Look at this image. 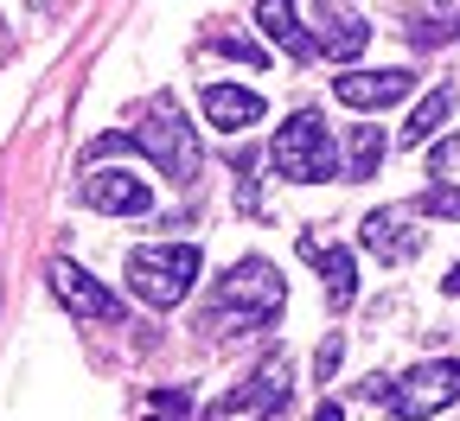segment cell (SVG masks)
<instances>
[{
    "label": "cell",
    "mask_w": 460,
    "mask_h": 421,
    "mask_svg": "<svg viewBox=\"0 0 460 421\" xmlns=\"http://www.w3.org/2000/svg\"><path fill=\"white\" fill-rule=\"evenodd\" d=\"M288 307V281L275 262L262 256H243L237 268H230L217 287H211V307H205V326L211 332H262L275 326Z\"/></svg>",
    "instance_id": "cell-1"
},
{
    "label": "cell",
    "mask_w": 460,
    "mask_h": 421,
    "mask_svg": "<svg viewBox=\"0 0 460 421\" xmlns=\"http://www.w3.org/2000/svg\"><path fill=\"white\" fill-rule=\"evenodd\" d=\"M365 396L384 402L390 421H429L447 402H460V357H429V364H410L402 377H371Z\"/></svg>",
    "instance_id": "cell-2"
},
{
    "label": "cell",
    "mask_w": 460,
    "mask_h": 421,
    "mask_svg": "<svg viewBox=\"0 0 460 421\" xmlns=\"http://www.w3.org/2000/svg\"><path fill=\"white\" fill-rule=\"evenodd\" d=\"M269 166L288 179V186H326L339 172V141L326 135V115L320 109H295L269 141Z\"/></svg>",
    "instance_id": "cell-3"
},
{
    "label": "cell",
    "mask_w": 460,
    "mask_h": 421,
    "mask_svg": "<svg viewBox=\"0 0 460 421\" xmlns=\"http://www.w3.org/2000/svg\"><path fill=\"white\" fill-rule=\"evenodd\" d=\"M205 256L192 243H147V250H128V294L147 300L154 313H172L180 300L192 294Z\"/></svg>",
    "instance_id": "cell-4"
},
{
    "label": "cell",
    "mask_w": 460,
    "mask_h": 421,
    "mask_svg": "<svg viewBox=\"0 0 460 421\" xmlns=\"http://www.w3.org/2000/svg\"><path fill=\"white\" fill-rule=\"evenodd\" d=\"M135 147L172 179V186H186V179H199V135L186 122V109L172 96H154L141 109V128H135Z\"/></svg>",
    "instance_id": "cell-5"
},
{
    "label": "cell",
    "mask_w": 460,
    "mask_h": 421,
    "mask_svg": "<svg viewBox=\"0 0 460 421\" xmlns=\"http://www.w3.org/2000/svg\"><path fill=\"white\" fill-rule=\"evenodd\" d=\"M288 390H295V371H288V357H262V364L224 396V415H256V421H275L288 408Z\"/></svg>",
    "instance_id": "cell-6"
},
{
    "label": "cell",
    "mask_w": 460,
    "mask_h": 421,
    "mask_svg": "<svg viewBox=\"0 0 460 421\" xmlns=\"http://www.w3.org/2000/svg\"><path fill=\"white\" fill-rule=\"evenodd\" d=\"M45 275H51L58 300H65L71 313H84V320H102V326H115V320H122V300H115V294H109V287H102L96 275H84L77 262H65V256H58V262H51Z\"/></svg>",
    "instance_id": "cell-7"
},
{
    "label": "cell",
    "mask_w": 460,
    "mask_h": 421,
    "mask_svg": "<svg viewBox=\"0 0 460 421\" xmlns=\"http://www.w3.org/2000/svg\"><path fill=\"white\" fill-rule=\"evenodd\" d=\"M84 205L102 217H147L154 211V186L135 172H90L84 179Z\"/></svg>",
    "instance_id": "cell-8"
},
{
    "label": "cell",
    "mask_w": 460,
    "mask_h": 421,
    "mask_svg": "<svg viewBox=\"0 0 460 421\" xmlns=\"http://www.w3.org/2000/svg\"><path fill=\"white\" fill-rule=\"evenodd\" d=\"M416 90V77L410 71H345L339 83H332V96L345 102V109H390V102H402Z\"/></svg>",
    "instance_id": "cell-9"
},
{
    "label": "cell",
    "mask_w": 460,
    "mask_h": 421,
    "mask_svg": "<svg viewBox=\"0 0 460 421\" xmlns=\"http://www.w3.org/2000/svg\"><path fill=\"white\" fill-rule=\"evenodd\" d=\"M205 115H211V128L243 135V128H256L262 115H269V96H256L250 83H211L205 90Z\"/></svg>",
    "instance_id": "cell-10"
},
{
    "label": "cell",
    "mask_w": 460,
    "mask_h": 421,
    "mask_svg": "<svg viewBox=\"0 0 460 421\" xmlns=\"http://www.w3.org/2000/svg\"><path fill=\"white\" fill-rule=\"evenodd\" d=\"M256 20H262V32L275 39V45H288V57L295 65H307V57H320V39L301 26V13H295V0H256Z\"/></svg>",
    "instance_id": "cell-11"
},
{
    "label": "cell",
    "mask_w": 460,
    "mask_h": 421,
    "mask_svg": "<svg viewBox=\"0 0 460 421\" xmlns=\"http://www.w3.org/2000/svg\"><path fill=\"white\" fill-rule=\"evenodd\" d=\"M365 250L377 262H410L422 250V236H416V224L402 217V211H371L365 217Z\"/></svg>",
    "instance_id": "cell-12"
},
{
    "label": "cell",
    "mask_w": 460,
    "mask_h": 421,
    "mask_svg": "<svg viewBox=\"0 0 460 421\" xmlns=\"http://www.w3.org/2000/svg\"><path fill=\"white\" fill-rule=\"evenodd\" d=\"M301 256L320 268V281H326V300H332V307H352V300H358V262H352V250H326V243H314V236H307Z\"/></svg>",
    "instance_id": "cell-13"
},
{
    "label": "cell",
    "mask_w": 460,
    "mask_h": 421,
    "mask_svg": "<svg viewBox=\"0 0 460 421\" xmlns=\"http://www.w3.org/2000/svg\"><path fill=\"white\" fill-rule=\"evenodd\" d=\"M454 102H460V96H454L447 83H441V90H429V96H422V102L410 109V122H402V147H416V141H429L435 128H447Z\"/></svg>",
    "instance_id": "cell-14"
},
{
    "label": "cell",
    "mask_w": 460,
    "mask_h": 421,
    "mask_svg": "<svg viewBox=\"0 0 460 421\" xmlns=\"http://www.w3.org/2000/svg\"><path fill=\"white\" fill-rule=\"evenodd\" d=\"M320 51H326V57H339V65H352V57L365 51V20H358L352 7L332 13V26L320 32Z\"/></svg>",
    "instance_id": "cell-15"
},
{
    "label": "cell",
    "mask_w": 460,
    "mask_h": 421,
    "mask_svg": "<svg viewBox=\"0 0 460 421\" xmlns=\"http://www.w3.org/2000/svg\"><path fill=\"white\" fill-rule=\"evenodd\" d=\"M384 135L377 128H352V135H345V172H352V179H371L377 172V160H384Z\"/></svg>",
    "instance_id": "cell-16"
},
{
    "label": "cell",
    "mask_w": 460,
    "mask_h": 421,
    "mask_svg": "<svg viewBox=\"0 0 460 421\" xmlns=\"http://www.w3.org/2000/svg\"><path fill=\"white\" fill-rule=\"evenodd\" d=\"M416 211L422 217H441V224H460V186H429L416 198Z\"/></svg>",
    "instance_id": "cell-17"
},
{
    "label": "cell",
    "mask_w": 460,
    "mask_h": 421,
    "mask_svg": "<svg viewBox=\"0 0 460 421\" xmlns=\"http://www.w3.org/2000/svg\"><path fill=\"white\" fill-rule=\"evenodd\" d=\"M147 421H192V396L186 390H154L147 396Z\"/></svg>",
    "instance_id": "cell-18"
},
{
    "label": "cell",
    "mask_w": 460,
    "mask_h": 421,
    "mask_svg": "<svg viewBox=\"0 0 460 421\" xmlns=\"http://www.w3.org/2000/svg\"><path fill=\"white\" fill-rule=\"evenodd\" d=\"M217 51H224V57H237V65H250V71H262V65H269V51H262V45H250V39H217Z\"/></svg>",
    "instance_id": "cell-19"
},
{
    "label": "cell",
    "mask_w": 460,
    "mask_h": 421,
    "mask_svg": "<svg viewBox=\"0 0 460 421\" xmlns=\"http://www.w3.org/2000/svg\"><path fill=\"white\" fill-rule=\"evenodd\" d=\"M339 357H345V345H339V338H326V345H320V357H314V377H320V383L339 371Z\"/></svg>",
    "instance_id": "cell-20"
},
{
    "label": "cell",
    "mask_w": 460,
    "mask_h": 421,
    "mask_svg": "<svg viewBox=\"0 0 460 421\" xmlns=\"http://www.w3.org/2000/svg\"><path fill=\"white\" fill-rule=\"evenodd\" d=\"M128 147H135L128 135H96V141H90V153H96V160H102V153H128Z\"/></svg>",
    "instance_id": "cell-21"
},
{
    "label": "cell",
    "mask_w": 460,
    "mask_h": 421,
    "mask_svg": "<svg viewBox=\"0 0 460 421\" xmlns=\"http://www.w3.org/2000/svg\"><path fill=\"white\" fill-rule=\"evenodd\" d=\"M447 160H454V141H447V135H441V141H435V147H429V166H435V172H447Z\"/></svg>",
    "instance_id": "cell-22"
},
{
    "label": "cell",
    "mask_w": 460,
    "mask_h": 421,
    "mask_svg": "<svg viewBox=\"0 0 460 421\" xmlns=\"http://www.w3.org/2000/svg\"><path fill=\"white\" fill-rule=\"evenodd\" d=\"M314 421H345V408H339V402H320V408H314Z\"/></svg>",
    "instance_id": "cell-23"
},
{
    "label": "cell",
    "mask_w": 460,
    "mask_h": 421,
    "mask_svg": "<svg viewBox=\"0 0 460 421\" xmlns=\"http://www.w3.org/2000/svg\"><path fill=\"white\" fill-rule=\"evenodd\" d=\"M441 287H447V294H460V268H447V281H441Z\"/></svg>",
    "instance_id": "cell-24"
}]
</instances>
